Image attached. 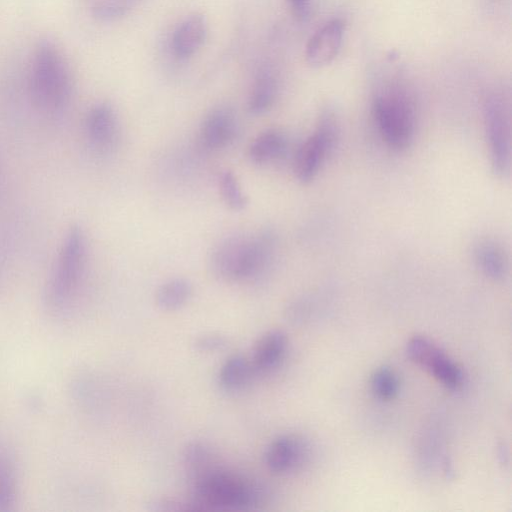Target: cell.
<instances>
[{
	"mask_svg": "<svg viewBox=\"0 0 512 512\" xmlns=\"http://www.w3.org/2000/svg\"><path fill=\"white\" fill-rule=\"evenodd\" d=\"M276 253L273 231L264 229L253 235L232 234L212 249V273L227 282H247L260 278L272 266Z\"/></svg>",
	"mask_w": 512,
	"mask_h": 512,
	"instance_id": "6da1fadb",
	"label": "cell"
},
{
	"mask_svg": "<svg viewBox=\"0 0 512 512\" xmlns=\"http://www.w3.org/2000/svg\"><path fill=\"white\" fill-rule=\"evenodd\" d=\"M192 511L247 510L260 505L265 492L256 482L216 462L189 479Z\"/></svg>",
	"mask_w": 512,
	"mask_h": 512,
	"instance_id": "7a4b0ae2",
	"label": "cell"
},
{
	"mask_svg": "<svg viewBox=\"0 0 512 512\" xmlns=\"http://www.w3.org/2000/svg\"><path fill=\"white\" fill-rule=\"evenodd\" d=\"M28 90L34 106L46 113L61 111L70 100L72 80L69 66L52 41L43 40L34 50Z\"/></svg>",
	"mask_w": 512,
	"mask_h": 512,
	"instance_id": "3957f363",
	"label": "cell"
},
{
	"mask_svg": "<svg viewBox=\"0 0 512 512\" xmlns=\"http://www.w3.org/2000/svg\"><path fill=\"white\" fill-rule=\"evenodd\" d=\"M372 114L383 141L393 150L407 149L415 134L416 108L406 85L393 81L381 87L372 103Z\"/></svg>",
	"mask_w": 512,
	"mask_h": 512,
	"instance_id": "277c9868",
	"label": "cell"
},
{
	"mask_svg": "<svg viewBox=\"0 0 512 512\" xmlns=\"http://www.w3.org/2000/svg\"><path fill=\"white\" fill-rule=\"evenodd\" d=\"M87 240L79 226H72L61 244L51 277L46 298L54 309L69 305L83 280L87 265Z\"/></svg>",
	"mask_w": 512,
	"mask_h": 512,
	"instance_id": "5b68a950",
	"label": "cell"
},
{
	"mask_svg": "<svg viewBox=\"0 0 512 512\" xmlns=\"http://www.w3.org/2000/svg\"><path fill=\"white\" fill-rule=\"evenodd\" d=\"M483 115L491 169L495 175L505 177L511 162L510 114L500 93L491 92L486 96Z\"/></svg>",
	"mask_w": 512,
	"mask_h": 512,
	"instance_id": "8992f818",
	"label": "cell"
},
{
	"mask_svg": "<svg viewBox=\"0 0 512 512\" xmlns=\"http://www.w3.org/2000/svg\"><path fill=\"white\" fill-rule=\"evenodd\" d=\"M338 133L335 114L331 111L323 112L316 129L302 143L295 155L294 173L301 183H309L317 176L336 145Z\"/></svg>",
	"mask_w": 512,
	"mask_h": 512,
	"instance_id": "52a82bcc",
	"label": "cell"
},
{
	"mask_svg": "<svg viewBox=\"0 0 512 512\" xmlns=\"http://www.w3.org/2000/svg\"><path fill=\"white\" fill-rule=\"evenodd\" d=\"M407 356L446 388L458 390L464 383L461 368L430 339L416 335L406 344Z\"/></svg>",
	"mask_w": 512,
	"mask_h": 512,
	"instance_id": "ba28073f",
	"label": "cell"
},
{
	"mask_svg": "<svg viewBox=\"0 0 512 512\" xmlns=\"http://www.w3.org/2000/svg\"><path fill=\"white\" fill-rule=\"evenodd\" d=\"M89 146L100 155L111 153L119 140V123L114 108L107 102L95 104L85 120Z\"/></svg>",
	"mask_w": 512,
	"mask_h": 512,
	"instance_id": "9c48e42d",
	"label": "cell"
},
{
	"mask_svg": "<svg viewBox=\"0 0 512 512\" xmlns=\"http://www.w3.org/2000/svg\"><path fill=\"white\" fill-rule=\"evenodd\" d=\"M308 454V445L300 436L283 434L269 443L264 461L271 472L283 475L301 468Z\"/></svg>",
	"mask_w": 512,
	"mask_h": 512,
	"instance_id": "30bf717a",
	"label": "cell"
},
{
	"mask_svg": "<svg viewBox=\"0 0 512 512\" xmlns=\"http://www.w3.org/2000/svg\"><path fill=\"white\" fill-rule=\"evenodd\" d=\"M236 134V115L227 106H218L210 110L199 128L200 143L208 150L225 148L234 140Z\"/></svg>",
	"mask_w": 512,
	"mask_h": 512,
	"instance_id": "8fae6325",
	"label": "cell"
},
{
	"mask_svg": "<svg viewBox=\"0 0 512 512\" xmlns=\"http://www.w3.org/2000/svg\"><path fill=\"white\" fill-rule=\"evenodd\" d=\"M345 25L339 18L327 21L310 37L305 50L307 62L314 67L329 64L338 54Z\"/></svg>",
	"mask_w": 512,
	"mask_h": 512,
	"instance_id": "7c38bea8",
	"label": "cell"
},
{
	"mask_svg": "<svg viewBox=\"0 0 512 512\" xmlns=\"http://www.w3.org/2000/svg\"><path fill=\"white\" fill-rule=\"evenodd\" d=\"M288 350V338L284 331L272 329L256 342L250 359L254 374L274 371L283 362Z\"/></svg>",
	"mask_w": 512,
	"mask_h": 512,
	"instance_id": "4fadbf2b",
	"label": "cell"
},
{
	"mask_svg": "<svg viewBox=\"0 0 512 512\" xmlns=\"http://www.w3.org/2000/svg\"><path fill=\"white\" fill-rule=\"evenodd\" d=\"M208 34L206 17L195 12L186 16L174 30L172 50L176 57L187 59L204 44Z\"/></svg>",
	"mask_w": 512,
	"mask_h": 512,
	"instance_id": "5bb4252c",
	"label": "cell"
},
{
	"mask_svg": "<svg viewBox=\"0 0 512 512\" xmlns=\"http://www.w3.org/2000/svg\"><path fill=\"white\" fill-rule=\"evenodd\" d=\"M288 149L285 134L276 129L263 131L252 141L249 157L256 164H267L282 158Z\"/></svg>",
	"mask_w": 512,
	"mask_h": 512,
	"instance_id": "9a60e30c",
	"label": "cell"
},
{
	"mask_svg": "<svg viewBox=\"0 0 512 512\" xmlns=\"http://www.w3.org/2000/svg\"><path fill=\"white\" fill-rule=\"evenodd\" d=\"M474 259L481 272L492 280H502L508 260L502 247L492 240H481L474 247Z\"/></svg>",
	"mask_w": 512,
	"mask_h": 512,
	"instance_id": "2e32d148",
	"label": "cell"
},
{
	"mask_svg": "<svg viewBox=\"0 0 512 512\" xmlns=\"http://www.w3.org/2000/svg\"><path fill=\"white\" fill-rule=\"evenodd\" d=\"M254 375L250 360L241 354L226 358L218 372V383L226 391L242 389Z\"/></svg>",
	"mask_w": 512,
	"mask_h": 512,
	"instance_id": "e0dca14e",
	"label": "cell"
},
{
	"mask_svg": "<svg viewBox=\"0 0 512 512\" xmlns=\"http://www.w3.org/2000/svg\"><path fill=\"white\" fill-rule=\"evenodd\" d=\"M277 90L276 78L270 71L259 73L248 98V111L253 115L266 113L276 100Z\"/></svg>",
	"mask_w": 512,
	"mask_h": 512,
	"instance_id": "ac0fdd59",
	"label": "cell"
},
{
	"mask_svg": "<svg viewBox=\"0 0 512 512\" xmlns=\"http://www.w3.org/2000/svg\"><path fill=\"white\" fill-rule=\"evenodd\" d=\"M193 287L185 278H173L162 283L155 292V303L164 311L182 308L191 298Z\"/></svg>",
	"mask_w": 512,
	"mask_h": 512,
	"instance_id": "d6986e66",
	"label": "cell"
},
{
	"mask_svg": "<svg viewBox=\"0 0 512 512\" xmlns=\"http://www.w3.org/2000/svg\"><path fill=\"white\" fill-rule=\"evenodd\" d=\"M217 461L211 447L200 441L190 442L183 452V463L188 479L205 471Z\"/></svg>",
	"mask_w": 512,
	"mask_h": 512,
	"instance_id": "ffe728a7",
	"label": "cell"
},
{
	"mask_svg": "<svg viewBox=\"0 0 512 512\" xmlns=\"http://www.w3.org/2000/svg\"><path fill=\"white\" fill-rule=\"evenodd\" d=\"M370 386L376 398L382 401H390L398 395L400 381L393 369L383 366L373 372Z\"/></svg>",
	"mask_w": 512,
	"mask_h": 512,
	"instance_id": "44dd1931",
	"label": "cell"
},
{
	"mask_svg": "<svg viewBox=\"0 0 512 512\" xmlns=\"http://www.w3.org/2000/svg\"><path fill=\"white\" fill-rule=\"evenodd\" d=\"M221 197L225 204L233 211H242L248 204L247 196L243 193L241 185L235 174L229 170L222 171L218 178Z\"/></svg>",
	"mask_w": 512,
	"mask_h": 512,
	"instance_id": "7402d4cb",
	"label": "cell"
},
{
	"mask_svg": "<svg viewBox=\"0 0 512 512\" xmlns=\"http://www.w3.org/2000/svg\"><path fill=\"white\" fill-rule=\"evenodd\" d=\"M141 0H98L92 6L93 16L103 22H111L125 16Z\"/></svg>",
	"mask_w": 512,
	"mask_h": 512,
	"instance_id": "603a6c76",
	"label": "cell"
},
{
	"mask_svg": "<svg viewBox=\"0 0 512 512\" xmlns=\"http://www.w3.org/2000/svg\"><path fill=\"white\" fill-rule=\"evenodd\" d=\"M196 350L205 353L223 350L227 344V338L219 333H204L196 337L194 341Z\"/></svg>",
	"mask_w": 512,
	"mask_h": 512,
	"instance_id": "cb8c5ba5",
	"label": "cell"
},
{
	"mask_svg": "<svg viewBox=\"0 0 512 512\" xmlns=\"http://www.w3.org/2000/svg\"><path fill=\"white\" fill-rule=\"evenodd\" d=\"M14 496L13 479L10 470L0 464V509L12 503Z\"/></svg>",
	"mask_w": 512,
	"mask_h": 512,
	"instance_id": "d4e9b609",
	"label": "cell"
},
{
	"mask_svg": "<svg viewBox=\"0 0 512 512\" xmlns=\"http://www.w3.org/2000/svg\"><path fill=\"white\" fill-rule=\"evenodd\" d=\"M291 12L300 21H305L311 10L310 0H287Z\"/></svg>",
	"mask_w": 512,
	"mask_h": 512,
	"instance_id": "484cf974",
	"label": "cell"
}]
</instances>
